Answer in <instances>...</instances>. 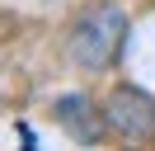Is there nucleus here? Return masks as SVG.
Wrapping results in <instances>:
<instances>
[{
    "label": "nucleus",
    "mask_w": 155,
    "mask_h": 151,
    "mask_svg": "<svg viewBox=\"0 0 155 151\" xmlns=\"http://www.w3.org/2000/svg\"><path fill=\"white\" fill-rule=\"evenodd\" d=\"M104 118H108V132L146 142V137H155V94L136 90V85H117L104 104Z\"/></svg>",
    "instance_id": "f03ea898"
},
{
    "label": "nucleus",
    "mask_w": 155,
    "mask_h": 151,
    "mask_svg": "<svg viewBox=\"0 0 155 151\" xmlns=\"http://www.w3.org/2000/svg\"><path fill=\"white\" fill-rule=\"evenodd\" d=\"M127 33H132V19L122 5H94L71 24V61L80 71H108V66L122 57Z\"/></svg>",
    "instance_id": "f257e3e1"
},
{
    "label": "nucleus",
    "mask_w": 155,
    "mask_h": 151,
    "mask_svg": "<svg viewBox=\"0 0 155 151\" xmlns=\"http://www.w3.org/2000/svg\"><path fill=\"white\" fill-rule=\"evenodd\" d=\"M52 113H57V123L75 142H85V146H94V142L104 137V128H108V118H99L94 99H85V94H61V99L52 104Z\"/></svg>",
    "instance_id": "7ed1b4c3"
}]
</instances>
